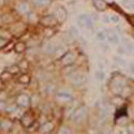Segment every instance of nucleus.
<instances>
[{
    "mask_svg": "<svg viewBox=\"0 0 134 134\" xmlns=\"http://www.w3.org/2000/svg\"><path fill=\"white\" fill-rule=\"evenodd\" d=\"M35 121H36V117L33 116V113L31 110H26L25 113L21 115V117L19 119L20 125L23 126L25 129L30 128L33 124H35Z\"/></svg>",
    "mask_w": 134,
    "mask_h": 134,
    "instance_id": "obj_1",
    "label": "nucleus"
},
{
    "mask_svg": "<svg viewBox=\"0 0 134 134\" xmlns=\"http://www.w3.org/2000/svg\"><path fill=\"white\" fill-rule=\"evenodd\" d=\"M77 25L81 28H89L91 29L93 25V20L88 14H80L77 17Z\"/></svg>",
    "mask_w": 134,
    "mask_h": 134,
    "instance_id": "obj_2",
    "label": "nucleus"
},
{
    "mask_svg": "<svg viewBox=\"0 0 134 134\" xmlns=\"http://www.w3.org/2000/svg\"><path fill=\"white\" fill-rule=\"evenodd\" d=\"M126 86V82L121 76H116L111 81V89L116 94H120L122 88Z\"/></svg>",
    "mask_w": 134,
    "mask_h": 134,
    "instance_id": "obj_3",
    "label": "nucleus"
},
{
    "mask_svg": "<svg viewBox=\"0 0 134 134\" xmlns=\"http://www.w3.org/2000/svg\"><path fill=\"white\" fill-rule=\"evenodd\" d=\"M15 103H16V106L19 107V108L29 107L30 106V98L25 93H20L16 97Z\"/></svg>",
    "mask_w": 134,
    "mask_h": 134,
    "instance_id": "obj_4",
    "label": "nucleus"
},
{
    "mask_svg": "<svg viewBox=\"0 0 134 134\" xmlns=\"http://www.w3.org/2000/svg\"><path fill=\"white\" fill-rule=\"evenodd\" d=\"M55 17L57 19L58 23H63V21L66 20V17H68V13H66V10L63 7H58L55 11Z\"/></svg>",
    "mask_w": 134,
    "mask_h": 134,
    "instance_id": "obj_5",
    "label": "nucleus"
},
{
    "mask_svg": "<svg viewBox=\"0 0 134 134\" xmlns=\"http://www.w3.org/2000/svg\"><path fill=\"white\" fill-rule=\"evenodd\" d=\"M75 59H76V56H75L74 53H72V52H66V53L62 56V57L60 58V61H61V63H62L63 65H71L72 63H74Z\"/></svg>",
    "mask_w": 134,
    "mask_h": 134,
    "instance_id": "obj_6",
    "label": "nucleus"
},
{
    "mask_svg": "<svg viewBox=\"0 0 134 134\" xmlns=\"http://www.w3.org/2000/svg\"><path fill=\"white\" fill-rule=\"evenodd\" d=\"M57 23L58 21H57V19H56L55 15H47V16H44L41 19V24L46 28H52V27L56 26Z\"/></svg>",
    "mask_w": 134,
    "mask_h": 134,
    "instance_id": "obj_7",
    "label": "nucleus"
},
{
    "mask_svg": "<svg viewBox=\"0 0 134 134\" xmlns=\"http://www.w3.org/2000/svg\"><path fill=\"white\" fill-rule=\"evenodd\" d=\"M86 113H87V108L84 107V106H81V107H79V108H77V109L74 111L72 118H73V120H74L75 122H81V121L85 118Z\"/></svg>",
    "mask_w": 134,
    "mask_h": 134,
    "instance_id": "obj_8",
    "label": "nucleus"
},
{
    "mask_svg": "<svg viewBox=\"0 0 134 134\" xmlns=\"http://www.w3.org/2000/svg\"><path fill=\"white\" fill-rule=\"evenodd\" d=\"M12 121L9 120V119H4L0 122V130L3 131V132H9L11 129H12Z\"/></svg>",
    "mask_w": 134,
    "mask_h": 134,
    "instance_id": "obj_9",
    "label": "nucleus"
},
{
    "mask_svg": "<svg viewBox=\"0 0 134 134\" xmlns=\"http://www.w3.org/2000/svg\"><path fill=\"white\" fill-rule=\"evenodd\" d=\"M72 82L75 85H81L85 82V75L81 73H75L72 75Z\"/></svg>",
    "mask_w": 134,
    "mask_h": 134,
    "instance_id": "obj_10",
    "label": "nucleus"
},
{
    "mask_svg": "<svg viewBox=\"0 0 134 134\" xmlns=\"http://www.w3.org/2000/svg\"><path fill=\"white\" fill-rule=\"evenodd\" d=\"M17 11L21 14H26L29 12V4L26 1H21L17 4Z\"/></svg>",
    "mask_w": 134,
    "mask_h": 134,
    "instance_id": "obj_11",
    "label": "nucleus"
},
{
    "mask_svg": "<svg viewBox=\"0 0 134 134\" xmlns=\"http://www.w3.org/2000/svg\"><path fill=\"white\" fill-rule=\"evenodd\" d=\"M122 42H124V47L126 48V51H128L129 53L134 52V43L131 40L125 38V39H122Z\"/></svg>",
    "mask_w": 134,
    "mask_h": 134,
    "instance_id": "obj_12",
    "label": "nucleus"
},
{
    "mask_svg": "<svg viewBox=\"0 0 134 134\" xmlns=\"http://www.w3.org/2000/svg\"><path fill=\"white\" fill-rule=\"evenodd\" d=\"M106 39H107L108 42L111 43V44H118V43H119V37H118L117 33L114 32V31H110V32L108 33V36H106Z\"/></svg>",
    "mask_w": 134,
    "mask_h": 134,
    "instance_id": "obj_13",
    "label": "nucleus"
},
{
    "mask_svg": "<svg viewBox=\"0 0 134 134\" xmlns=\"http://www.w3.org/2000/svg\"><path fill=\"white\" fill-rule=\"evenodd\" d=\"M41 101H42V100H41L40 94H38V93L32 94V97L30 98V106L31 107H37V106H39Z\"/></svg>",
    "mask_w": 134,
    "mask_h": 134,
    "instance_id": "obj_14",
    "label": "nucleus"
},
{
    "mask_svg": "<svg viewBox=\"0 0 134 134\" xmlns=\"http://www.w3.org/2000/svg\"><path fill=\"white\" fill-rule=\"evenodd\" d=\"M53 130V124L51 121H47L45 124H43L42 126H40V129L39 131H42V133H51Z\"/></svg>",
    "mask_w": 134,
    "mask_h": 134,
    "instance_id": "obj_15",
    "label": "nucleus"
},
{
    "mask_svg": "<svg viewBox=\"0 0 134 134\" xmlns=\"http://www.w3.org/2000/svg\"><path fill=\"white\" fill-rule=\"evenodd\" d=\"M17 81H18V83L21 84V85H29L30 82H31V79H30V76H29L28 74L24 73V74L19 75V77H18Z\"/></svg>",
    "mask_w": 134,
    "mask_h": 134,
    "instance_id": "obj_16",
    "label": "nucleus"
},
{
    "mask_svg": "<svg viewBox=\"0 0 134 134\" xmlns=\"http://www.w3.org/2000/svg\"><path fill=\"white\" fill-rule=\"evenodd\" d=\"M26 48H27V46H26V44L24 42H17V43H15V45H14V51L17 54L24 53L26 51Z\"/></svg>",
    "mask_w": 134,
    "mask_h": 134,
    "instance_id": "obj_17",
    "label": "nucleus"
},
{
    "mask_svg": "<svg viewBox=\"0 0 134 134\" xmlns=\"http://www.w3.org/2000/svg\"><path fill=\"white\" fill-rule=\"evenodd\" d=\"M93 4H94V7L98 11H104L107 7V4H106V2L104 1V0H94Z\"/></svg>",
    "mask_w": 134,
    "mask_h": 134,
    "instance_id": "obj_18",
    "label": "nucleus"
},
{
    "mask_svg": "<svg viewBox=\"0 0 134 134\" xmlns=\"http://www.w3.org/2000/svg\"><path fill=\"white\" fill-rule=\"evenodd\" d=\"M24 30H25V26H24V24H21V23L16 24V25L12 28V32L14 33L15 36H19V33H23Z\"/></svg>",
    "mask_w": 134,
    "mask_h": 134,
    "instance_id": "obj_19",
    "label": "nucleus"
},
{
    "mask_svg": "<svg viewBox=\"0 0 134 134\" xmlns=\"http://www.w3.org/2000/svg\"><path fill=\"white\" fill-rule=\"evenodd\" d=\"M7 71L9 73H11L12 75H16V74H18L20 72V69H19L18 64H12V65H10L9 68L7 69Z\"/></svg>",
    "mask_w": 134,
    "mask_h": 134,
    "instance_id": "obj_20",
    "label": "nucleus"
},
{
    "mask_svg": "<svg viewBox=\"0 0 134 134\" xmlns=\"http://www.w3.org/2000/svg\"><path fill=\"white\" fill-rule=\"evenodd\" d=\"M66 52H68V51H66V48H65L64 46H62V45H61V46H60V45H59V46H56V48H55V51H54L55 55L57 56V57H59V55H61V57H62V56H63ZM61 57H60V58H61Z\"/></svg>",
    "mask_w": 134,
    "mask_h": 134,
    "instance_id": "obj_21",
    "label": "nucleus"
},
{
    "mask_svg": "<svg viewBox=\"0 0 134 134\" xmlns=\"http://www.w3.org/2000/svg\"><path fill=\"white\" fill-rule=\"evenodd\" d=\"M131 93H132V89H131L130 87H128V86H125L124 88H122L121 92H120V96L124 98V99H126V98H128L129 96H131Z\"/></svg>",
    "mask_w": 134,
    "mask_h": 134,
    "instance_id": "obj_22",
    "label": "nucleus"
},
{
    "mask_svg": "<svg viewBox=\"0 0 134 134\" xmlns=\"http://www.w3.org/2000/svg\"><path fill=\"white\" fill-rule=\"evenodd\" d=\"M11 77H12V74L11 73H9L7 70L5 71H3L2 73H1V75H0V80H1L2 82H7V81H9Z\"/></svg>",
    "mask_w": 134,
    "mask_h": 134,
    "instance_id": "obj_23",
    "label": "nucleus"
},
{
    "mask_svg": "<svg viewBox=\"0 0 134 134\" xmlns=\"http://www.w3.org/2000/svg\"><path fill=\"white\" fill-rule=\"evenodd\" d=\"M111 103H113L115 106H120L122 103H124V98H122L121 96L116 97V98H114L113 100H111Z\"/></svg>",
    "mask_w": 134,
    "mask_h": 134,
    "instance_id": "obj_24",
    "label": "nucleus"
},
{
    "mask_svg": "<svg viewBox=\"0 0 134 134\" xmlns=\"http://www.w3.org/2000/svg\"><path fill=\"white\" fill-rule=\"evenodd\" d=\"M18 66H19V69H20V71L21 70H27L28 69V66H29V63H28V61L26 60V59H23V60H20L19 61V63H18Z\"/></svg>",
    "mask_w": 134,
    "mask_h": 134,
    "instance_id": "obj_25",
    "label": "nucleus"
},
{
    "mask_svg": "<svg viewBox=\"0 0 134 134\" xmlns=\"http://www.w3.org/2000/svg\"><path fill=\"white\" fill-rule=\"evenodd\" d=\"M122 3H124V5H125L126 9H128L130 11H133L134 10V3L131 1V0H124Z\"/></svg>",
    "mask_w": 134,
    "mask_h": 134,
    "instance_id": "obj_26",
    "label": "nucleus"
},
{
    "mask_svg": "<svg viewBox=\"0 0 134 134\" xmlns=\"http://www.w3.org/2000/svg\"><path fill=\"white\" fill-rule=\"evenodd\" d=\"M35 3L38 7H47L51 3V0H36Z\"/></svg>",
    "mask_w": 134,
    "mask_h": 134,
    "instance_id": "obj_27",
    "label": "nucleus"
},
{
    "mask_svg": "<svg viewBox=\"0 0 134 134\" xmlns=\"http://www.w3.org/2000/svg\"><path fill=\"white\" fill-rule=\"evenodd\" d=\"M97 39H98L99 41H101V42L105 41V40H106V33H105L104 31H99V32L97 33Z\"/></svg>",
    "mask_w": 134,
    "mask_h": 134,
    "instance_id": "obj_28",
    "label": "nucleus"
},
{
    "mask_svg": "<svg viewBox=\"0 0 134 134\" xmlns=\"http://www.w3.org/2000/svg\"><path fill=\"white\" fill-rule=\"evenodd\" d=\"M1 20L3 21L4 24H9V23H11V21H12V16L9 15V14H4V15L1 17Z\"/></svg>",
    "mask_w": 134,
    "mask_h": 134,
    "instance_id": "obj_29",
    "label": "nucleus"
},
{
    "mask_svg": "<svg viewBox=\"0 0 134 134\" xmlns=\"http://www.w3.org/2000/svg\"><path fill=\"white\" fill-rule=\"evenodd\" d=\"M96 77H97L99 81H103V80L105 79V74H104L103 71L100 70V71H97V72H96Z\"/></svg>",
    "mask_w": 134,
    "mask_h": 134,
    "instance_id": "obj_30",
    "label": "nucleus"
},
{
    "mask_svg": "<svg viewBox=\"0 0 134 134\" xmlns=\"http://www.w3.org/2000/svg\"><path fill=\"white\" fill-rule=\"evenodd\" d=\"M9 43V40L5 39V38H2V37H0V49H2L7 46V44Z\"/></svg>",
    "mask_w": 134,
    "mask_h": 134,
    "instance_id": "obj_31",
    "label": "nucleus"
},
{
    "mask_svg": "<svg viewBox=\"0 0 134 134\" xmlns=\"http://www.w3.org/2000/svg\"><path fill=\"white\" fill-rule=\"evenodd\" d=\"M108 17H109V21H111V23H114V24L119 23V20H120L119 16H118V15H115V14H113V15H109Z\"/></svg>",
    "mask_w": 134,
    "mask_h": 134,
    "instance_id": "obj_32",
    "label": "nucleus"
},
{
    "mask_svg": "<svg viewBox=\"0 0 134 134\" xmlns=\"http://www.w3.org/2000/svg\"><path fill=\"white\" fill-rule=\"evenodd\" d=\"M70 35H71L72 37H74V38L79 37V30H77V28H76V27L72 26V27L70 28Z\"/></svg>",
    "mask_w": 134,
    "mask_h": 134,
    "instance_id": "obj_33",
    "label": "nucleus"
},
{
    "mask_svg": "<svg viewBox=\"0 0 134 134\" xmlns=\"http://www.w3.org/2000/svg\"><path fill=\"white\" fill-rule=\"evenodd\" d=\"M114 59H115V61H116L118 64H120V65H122V66H125V65H126V63H127L124 59L120 58V57H115Z\"/></svg>",
    "mask_w": 134,
    "mask_h": 134,
    "instance_id": "obj_34",
    "label": "nucleus"
},
{
    "mask_svg": "<svg viewBox=\"0 0 134 134\" xmlns=\"http://www.w3.org/2000/svg\"><path fill=\"white\" fill-rule=\"evenodd\" d=\"M44 33H45V37L49 38V37H52L54 35V31L52 30V28H46L45 31H44Z\"/></svg>",
    "mask_w": 134,
    "mask_h": 134,
    "instance_id": "obj_35",
    "label": "nucleus"
},
{
    "mask_svg": "<svg viewBox=\"0 0 134 134\" xmlns=\"http://www.w3.org/2000/svg\"><path fill=\"white\" fill-rule=\"evenodd\" d=\"M128 132L130 134H134V124H130L128 126Z\"/></svg>",
    "mask_w": 134,
    "mask_h": 134,
    "instance_id": "obj_36",
    "label": "nucleus"
},
{
    "mask_svg": "<svg viewBox=\"0 0 134 134\" xmlns=\"http://www.w3.org/2000/svg\"><path fill=\"white\" fill-rule=\"evenodd\" d=\"M36 14L35 13H29V17H28V19L30 20V21H33V20H36Z\"/></svg>",
    "mask_w": 134,
    "mask_h": 134,
    "instance_id": "obj_37",
    "label": "nucleus"
},
{
    "mask_svg": "<svg viewBox=\"0 0 134 134\" xmlns=\"http://www.w3.org/2000/svg\"><path fill=\"white\" fill-rule=\"evenodd\" d=\"M125 51H126V48H125L124 46L118 47V53H119V54H125Z\"/></svg>",
    "mask_w": 134,
    "mask_h": 134,
    "instance_id": "obj_38",
    "label": "nucleus"
},
{
    "mask_svg": "<svg viewBox=\"0 0 134 134\" xmlns=\"http://www.w3.org/2000/svg\"><path fill=\"white\" fill-rule=\"evenodd\" d=\"M103 20L105 21V23H108V21H109V17H108V15H103Z\"/></svg>",
    "mask_w": 134,
    "mask_h": 134,
    "instance_id": "obj_39",
    "label": "nucleus"
},
{
    "mask_svg": "<svg viewBox=\"0 0 134 134\" xmlns=\"http://www.w3.org/2000/svg\"><path fill=\"white\" fill-rule=\"evenodd\" d=\"M130 70H131V72L134 74V63H131V64H130Z\"/></svg>",
    "mask_w": 134,
    "mask_h": 134,
    "instance_id": "obj_40",
    "label": "nucleus"
},
{
    "mask_svg": "<svg viewBox=\"0 0 134 134\" xmlns=\"http://www.w3.org/2000/svg\"><path fill=\"white\" fill-rule=\"evenodd\" d=\"M4 3V0H0V5H2Z\"/></svg>",
    "mask_w": 134,
    "mask_h": 134,
    "instance_id": "obj_41",
    "label": "nucleus"
},
{
    "mask_svg": "<svg viewBox=\"0 0 134 134\" xmlns=\"http://www.w3.org/2000/svg\"><path fill=\"white\" fill-rule=\"evenodd\" d=\"M117 134H125V133H124V131H118Z\"/></svg>",
    "mask_w": 134,
    "mask_h": 134,
    "instance_id": "obj_42",
    "label": "nucleus"
},
{
    "mask_svg": "<svg viewBox=\"0 0 134 134\" xmlns=\"http://www.w3.org/2000/svg\"><path fill=\"white\" fill-rule=\"evenodd\" d=\"M44 134H51V133H44Z\"/></svg>",
    "mask_w": 134,
    "mask_h": 134,
    "instance_id": "obj_43",
    "label": "nucleus"
},
{
    "mask_svg": "<svg viewBox=\"0 0 134 134\" xmlns=\"http://www.w3.org/2000/svg\"><path fill=\"white\" fill-rule=\"evenodd\" d=\"M7 1H11V0H7Z\"/></svg>",
    "mask_w": 134,
    "mask_h": 134,
    "instance_id": "obj_44",
    "label": "nucleus"
},
{
    "mask_svg": "<svg viewBox=\"0 0 134 134\" xmlns=\"http://www.w3.org/2000/svg\"><path fill=\"white\" fill-rule=\"evenodd\" d=\"M133 37H134V32H133Z\"/></svg>",
    "mask_w": 134,
    "mask_h": 134,
    "instance_id": "obj_45",
    "label": "nucleus"
}]
</instances>
